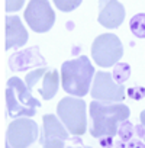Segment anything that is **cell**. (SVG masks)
Returning a JSON list of instances; mask_svg holds the SVG:
<instances>
[{"label":"cell","instance_id":"e0dca14e","mask_svg":"<svg viewBox=\"0 0 145 148\" xmlns=\"http://www.w3.org/2000/svg\"><path fill=\"white\" fill-rule=\"evenodd\" d=\"M118 135H119V139L123 141V142H128L132 139V136L135 135L133 132V125L129 122V121H123L119 128H118Z\"/></svg>","mask_w":145,"mask_h":148},{"label":"cell","instance_id":"30bf717a","mask_svg":"<svg viewBox=\"0 0 145 148\" xmlns=\"http://www.w3.org/2000/svg\"><path fill=\"white\" fill-rule=\"evenodd\" d=\"M97 21L107 29H116L125 21V8L118 0H99Z\"/></svg>","mask_w":145,"mask_h":148},{"label":"cell","instance_id":"7402d4cb","mask_svg":"<svg viewBox=\"0 0 145 148\" xmlns=\"http://www.w3.org/2000/svg\"><path fill=\"white\" fill-rule=\"evenodd\" d=\"M126 148H145V144L144 142H141V139L139 138H136V139H131V141H128V144H126Z\"/></svg>","mask_w":145,"mask_h":148},{"label":"cell","instance_id":"ac0fdd59","mask_svg":"<svg viewBox=\"0 0 145 148\" xmlns=\"http://www.w3.org/2000/svg\"><path fill=\"white\" fill-rule=\"evenodd\" d=\"M83 0H54V5L61 12H72L76 10Z\"/></svg>","mask_w":145,"mask_h":148},{"label":"cell","instance_id":"7c38bea8","mask_svg":"<svg viewBox=\"0 0 145 148\" xmlns=\"http://www.w3.org/2000/svg\"><path fill=\"white\" fill-rule=\"evenodd\" d=\"M29 39L28 31L19 16H6V51H15L23 47Z\"/></svg>","mask_w":145,"mask_h":148},{"label":"cell","instance_id":"3957f363","mask_svg":"<svg viewBox=\"0 0 145 148\" xmlns=\"http://www.w3.org/2000/svg\"><path fill=\"white\" fill-rule=\"evenodd\" d=\"M35 108H41V102L31 95L22 79L10 77L6 87V112L12 119L31 118L36 113Z\"/></svg>","mask_w":145,"mask_h":148},{"label":"cell","instance_id":"d4e9b609","mask_svg":"<svg viewBox=\"0 0 145 148\" xmlns=\"http://www.w3.org/2000/svg\"><path fill=\"white\" fill-rule=\"evenodd\" d=\"M141 123L145 126V109L141 112ZM144 141H145V136H144Z\"/></svg>","mask_w":145,"mask_h":148},{"label":"cell","instance_id":"6da1fadb","mask_svg":"<svg viewBox=\"0 0 145 148\" xmlns=\"http://www.w3.org/2000/svg\"><path fill=\"white\" fill-rule=\"evenodd\" d=\"M89 112L93 119V126L90 129L93 138L115 136L119 125L131 115L129 108L123 103H105L99 100L90 103Z\"/></svg>","mask_w":145,"mask_h":148},{"label":"cell","instance_id":"8fae6325","mask_svg":"<svg viewBox=\"0 0 145 148\" xmlns=\"http://www.w3.org/2000/svg\"><path fill=\"white\" fill-rule=\"evenodd\" d=\"M47 64L44 55L39 51V47H31L23 51H16L9 58V67L12 71H23L29 68H35L38 65L44 67Z\"/></svg>","mask_w":145,"mask_h":148},{"label":"cell","instance_id":"4316f807","mask_svg":"<svg viewBox=\"0 0 145 148\" xmlns=\"http://www.w3.org/2000/svg\"><path fill=\"white\" fill-rule=\"evenodd\" d=\"M6 148H10V145H8V144H6Z\"/></svg>","mask_w":145,"mask_h":148},{"label":"cell","instance_id":"8992f818","mask_svg":"<svg viewBox=\"0 0 145 148\" xmlns=\"http://www.w3.org/2000/svg\"><path fill=\"white\" fill-rule=\"evenodd\" d=\"M23 16L28 26L38 34L48 32L55 23V12L48 0H31Z\"/></svg>","mask_w":145,"mask_h":148},{"label":"cell","instance_id":"44dd1931","mask_svg":"<svg viewBox=\"0 0 145 148\" xmlns=\"http://www.w3.org/2000/svg\"><path fill=\"white\" fill-rule=\"evenodd\" d=\"M99 139H100L99 144H100L102 148H112V147L115 145L113 136H102V138H99Z\"/></svg>","mask_w":145,"mask_h":148},{"label":"cell","instance_id":"9a60e30c","mask_svg":"<svg viewBox=\"0 0 145 148\" xmlns=\"http://www.w3.org/2000/svg\"><path fill=\"white\" fill-rule=\"evenodd\" d=\"M129 77H131V67L126 62H116V65L113 67L112 79L118 84H123Z\"/></svg>","mask_w":145,"mask_h":148},{"label":"cell","instance_id":"d6986e66","mask_svg":"<svg viewBox=\"0 0 145 148\" xmlns=\"http://www.w3.org/2000/svg\"><path fill=\"white\" fill-rule=\"evenodd\" d=\"M25 5V0H6V12L8 13H15L21 10Z\"/></svg>","mask_w":145,"mask_h":148},{"label":"cell","instance_id":"277c9868","mask_svg":"<svg viewBox=\"0 0 145 148\" xmlns=\"http://www.w3.org/2000/svg\"><path fill=\"white\" fill-rule=\"evenodd\" d=\"M86 102L80 97H64L57 105V113L65 129L74 136H80L87 129Z\"/></svg>","mask_w":145,"mask_h":148},{"label":"cell","instance_id":"5bb4252c","mask_svg":"<svg viewBox=\"0 0 145 148\" xmlns=\"http://www.w3.org/2000/svg\"><path fill=\"white\" fill-rule=\"evenodd\" d=\"M129 28L136 38H145V13H136L129 21Z\"/></svg>","mask_w":145,"mask_h":148},{"label":"cell","instance_id":"4fadbf2b","mask_svg":"<svg viewBox=\"0 0 145 148\" xmlns=\"http://www.w3.org/2000/svg\"><path fill=\"white\" fill-rule=\"evenodd\" d=\"M58 86H60V76L57 70H47V73L44 74V82L42 86L38 89L39 95L45 99V100H51L57 92H58Z\"/></svg>","mask_w":145,"mask_h":148},{"label":"cell","instance_id":"484cf974","mask_svg":"<svg viewBox=\"0 0 145 148\" xmlns=\"http://www.w3.org/2000/svg\"><path fill=\"white\" fill-rule=\"evenodd\" d=\"M68 148H90V147H68Z\"/></svg>","mask_w":145,"mask_h":148},{"label":"cell","instance_id":"52a82bcc","mask_svg":"<svg viewBox=\"0 0 145 148\" xmlns=\"http://www.w3.org/2000/svg\"><path fill=\"white\" fill-rule=\"evenodd\" d=\"M39 135V129L35 121L28 118H18L12 121L6 131V144L10 148H28Z\"/></svg>","mask_w":145,"mask_h":148},{"label":"cell","instance_id":"cb8c5ba5","mask_svg":"<svg viewBox=\"0 0 145 148\" xmlns=\"http://www.w3.org/2000/svg\"><path fill=\"white\" fill-rule=\"evenodd\" d=\"M115 144H116V148H126V144H125L123 141H120V139H119V141H116Z\"/></svg>","mask_w":145,"mask_h":148},{"label":"cell","instance_id":"9c48e42d","mask_svg":"<svg viewBox=\"0 0 145 148\" xmlns=\"http://www.w3.org/2000/svg\"><path fill=\"white\" fill-rule=\"evenodd\" d=\"M70 138L65 126L58 121L55 115H44L42 118V134L41 145L42 148H64L65 141Z\"/></svg>","mask_w":145,"mask_h":148},{"label":"cell","instance_id":"7a4b0ae2","mask_svg":"<svg viewBox=\"0 0 145 148\" xmlns=\"http://www.w3.org/2000/svg\"><path fill=\"white\" fill-rule=\"evenodd\" d=\"M94 76V67L89 57L81 55L65 61L61 67V86L65 93L74 97H83L89 93Z\"/></svg>","mask_w":145,"mask_h":148},{"label":"cell","instance_id":"2e32d148","mask_svg":"<svg viewBox=\"0 0 145 148\" xmlns=\"http://www.w3.org/2000/svg\"><path fill=\"white\" fill-rule=\"evenodd\" d=\"M45 73H47V68H45V67L28 73V74H26V77H25V84H26V87H28L29 90H32V89L36 86V83L44 77V74H45Z\"/></svg>","mask_w":145,"mask_h":148},{"label":"cell","instance_id":"5b68a950","mask_svg":"<svg viewBox=\"0 0 145 148\" xmlns=\"http://www.w3.org/2000/svg\"><path fill=\"white\" fill-rule=\"evenodd\" d=\"M92 55L99 67H113L123 55V45L115 34H102L92 44Z\"/></svg>","mask_w":145,"mask_h":148},{"label":"cell","instance_id":"ba28073f","mask_svg":"<svg viewBox=\"0 0 145 148\" xmlns=\"http://www.w3.org/2000/svg\"><path fill=\"white\" fill-rule=\"evenodd\" d=\"M126 90L123 84H118L112 79V73L97 71L94 73V82L92 89V97L105 103H116L125 99Z\"/></svg>","mask_w":145,"mask_h":148},{"label":"cell","instance_id":"ffe728a7","mask_svg":"<svg viewBox=\"0 0 145 148\" xmlns=\"http://www.w3.org/2000/svg\"><path fill=\"white\" fill-rule=\"evenodd\" d=\"M128 96L132 97L133 100H141L145 96V89L139 87V86H133V87L128 89Z\"/></svg>","mask_w":145,"mask_h":148},{"label":"cell","instance_id":"603a6c76","mask_svg":"<svg viewBox=\"0 0 145 148\" xmlns=\"http://www.w3.org/2000/svg\"><path fill=\"white\" fill-rule=\"evenodd\" d=\"M133 132L136 134V136L141 139V138H144L145 136V126L142 125V123H138V125H135L133 126Z\"/></svg>","mask_w":145,"mask_h":148}]
</instances>
